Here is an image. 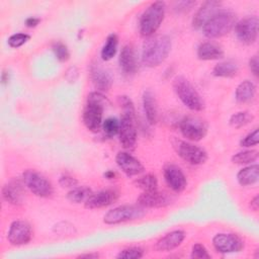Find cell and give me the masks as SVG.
Instances as JSON below:
<instances>
[{"mask_svg": "<svg viewBox=\"0 0 259 259\" xmlns=\"http://www.w3.org/2000/svg\"><path fill=\"white\" fill-rule=\"evenodd\" d=\"M118 168L126 176H136L144 172V165L127 152H119L115 157Z\"/></svg>", "mask_w": 259, "mask_h": 259, "instance_id": "16", "label": "cell"}, {"mask_svg": "<svg viewBox=\"0 0 259 259\" xmlns=\"http://www.w3.org/2000/svg\"><path fill=\"white\" fill-rule=\"evenodd\" d=\"M249 68L252 71V73L254 74V76H258L259 73V59L258 56H253L250 60H249Z\"/></svg>", "mask_w": 259, "mask_h": 259, "instance_id": "42", "label": "cell"}, {"mask_svg": "<svg viewBox=\"0 0 259 259\" xmlns=\"http://www.w3.org/2000/svg\"><path fill=\"white\" fill-rule=\"evenodd\" d=\"M23 184L18 179H12L8 181L2 188L3 199L13 205L21 204L25 194Z\"/></svg>", "mask_w": 259, "mask_h": 259, "instance_id": "19", "label": "cell"}, {"mask_svg": "<svg viewBox=\"0 0 259 259\" xmlns=\"http://www.w3.org/2000/svg\"><path fill=\"white\" fill-rule=\"evenodd\" d=\"M119 67L125 75H134L138 70L137 54L132 45H125L122 47L119 58Z\"/></svg>", "mask_w": 259, "mask_h": 259, "instance_id": "21", "label": "cell"}, {"mask_svg": "<svg viewBox=\"0 0 259 259\" xmlns=\"http://www.w3.org/2000/svg\"><path fill=\"white\" fill-rule=\"evenodd\" d=\"M118 199V192L113 189H105L100 190L98 192L92 193L87 200L84 202L85 207L89 209L101 208L108 206L114 203Z\"/></svg>", "mask_w": 259, "mask_h": 259, "instance_id": "17", "label": "cell"}, {"mask_svg": "<svg viewBox=\"0 0 259 259\" xmlns=\"http://www.w3.org/2000/svg\"><path fill=\"white\" fill-rule=\"evenodd\" d=\"M236 14L229 10L218 11L203 26L202 32L208 38H218L228 34L236 25Z\"/></svg>", "mask_w": 259, "mask_h": 259, "instance_id": "3", "label": "cell"}, {"mask_svg": "<svg viewBox=\"0 0 259 259\" xmlns=\"http://www.w3.org/2000/svg\"><path fill=\"white\" fill-rule=\"evenodd\" d=\"M29 38H30L29 34L24 33V32H17L8 37L7 44L10 48L17 49V48L23 46L24 44H26L29 40Z\"/></svg>", "mask_w": 259, "mask_h": 259, "instance_id": "36", "label": "cell"}, {"mask_svg": "<svg viewBox=\"0 0 259 259\" xmlns=\"http://www.w3.org/2000/svg\"><path fill=\"white\" fill-rule=\"evenodd\" d=\"M91 194H92V190L88 186H78V187H73L67 193V198L69 201L73 203H81L83 201L85 202Z\"/></svg>", "mask_w": 259, "mask_h": 259, "instance_id": "29", "label": "cell"}, {"mask_svg": "<svg viewBox=\"0 0 259 259\" xmlns=\"http://www.w3.org/2000/svg\"><path fill=\"white\" fill-rule=\"evenodd\" d=\"M115 176H116L115 172H113V171H111V170H108V171H106V172L104 173V177H105L106 179H114Z\"/></svg>", "mask_w": 259, "mask_h": 259, "instance_id": "48", "label": "cell"}, {"mask_svg": "<svg viewBox=\"0 0 259 259\" xmlns=\"http://www.w3.org/2000/svg\"><path fill=\"white\" fill-rule=\"evenodd\" d=\"M102 130L107 137H114L119 132V120L115 117H107L102 122Z\"/></svg>", "mask_w": 259, "mask_h": 259, "instance_id": "34", "label": "cell"}, {"mask_svg": "<svg viewBox=\"0 0 259 259\" xmlns=\"http://www.w3.org/2000/svg\"><path fill=\"white\" fill-rule=\"evenodd\" d=\"M172 196L165 191L153 190V191H144L140 194L137 199V204L144 208H157L165 207L172 203Z\"/></svg>", "mask_w": 259, "mask_h": 259, "instance_id": "14", "label": "cell"}, {"mask_svg": "<svg viewBox=\"0 0 259 259\" xmlns=\"http://www.w3.org/2000/svg\"><path fill=\"white\" fill-rule=\"evenodd\" d=\"M78 78V70L76 67H71L67 70L66 72V79L71 82V83H74Z\"/></svg>", "mask_w": 259, "mask_h": 259, "instance_id": "43", "label": "cell"}, {"mask_svg": "<svg viewBox=\"0 0 259 259\" xmlns=\"http://www.w3.org/2000/svg\"><path fill=\"white\" fill-rule=\"evenodd\" d=\"M250 206L251 208L254 210V211H257L258 208H259V196L258 195H255L251 201H250Z\"/></svg>", "mask_w": 259, "mask_h": 259, "instance_id": "45", "label": "cell"}, {"mask_svg": "<svg viewBox=\"0 0 259 259\" xmlns=\"http://www.w3.org/2000/svg\"><path fill=\"white\" fill-rule=\"evenodd\" d=\"M119 142L124 149H134L137 143L136 114L122 112L119 120Z\"/></svg>", "mask_w": 259, "mask_h": 259, "instance_id": "11", "label": "cell"}, {"mask_svg": "<svg viewBox=\"0 0 259 259\" xmlns=\"http://www.w3.org/2000/svg\"><path fill=\"white\" fill-rule=\"evenodd\" d=\"M134 184L143 191H153L158 189V179L154 174H146L136 179Z\"/></svg>", "mask_w": 259, "mask_h": 259, "instance_id": "30", "label": "cell"}, {"mask_svg": "<svg viewBox=\"0 0 259 259\" xmlns=\"http://www.w3.org/2000/svg\"><path fill=\"white\" fill-rule=\"evenodd\" d=\"M259 179V166L257 164L244 167L237 173V180L242 186L255 184Z\"/></svg>", "mask_w": 259, "mask_h": 259, "instance_id": "25", "label": "cell"}, {"mask_svg": "<svg viewBox=\"0 0 259 259\" xmlns=\"http://www.w3.org/2000/svg\"><path fill=\"white\" fill-rule=\"evenodd\" d=\"M172 42L168 35H152L146 39L143 46L142 62L145 66L154 68L161 65L171 51Z\"/></svg>", "mask_w": 259, "mask_h": 259, "instance_id": "1", "label": "cell"}, {"mask_svg": "<svg viewBox=\"0 0 259 259\" xmlns=\"http://www.w3.org/2000/svg\"><path fill=\"white\" fill-rule=\"evenodd\" d=\"M163 175L167 185L174 192L179 193L185 189L187 180L184 173L177 165L167 164L163 169Z\"/></svg>", "mask_w": 259, "mask_h": 259, "instance_id": "15", "label": "cell"}, {"mask_svg": "<svg viewBox=\"0 0 259 259\" xmlns=\"http://www.w3.org/2000/svg\"><path fill=\"white\" fill-rule=\"evenodd\" d=\"M143 107L146 114V118L150 124H155L158 121V104L155 95L150 91H144L143 93Z\"/></svg>", "mask_w": 259, "mask_h": 259, "instance_id": "24", "label": "cell"}, {"mask_svg": "<svg viewBox=\"0 0 259 259\" xmlns=\"http://www.w3.org/2000/svg\"><path fill=\"white\" fill-rule=\"evenodd\" d=\"M259 20L255 15L247 16L235 25V33L237 38L244 45H252L256 41L258 36Z\"/></svg>", "mask_w": 259, "mask_h": 259, "instance_id": "10", "label": "cell"}, {"mask_svg": "<svg viewBox=\"0 0 259 259\" xmlns=\"http://www.w3.org/2000/svg\"><path fill=\"white\" fill-rule=\"evenodd\" d=\"M144 214H145L144 207L140 206L139 204L137 205L124 204L108 210L103 217V222L106 225H116V224L140 219Z\"/></svg>", "mask_w": 259, "mask_h": 259, "instance_id": "8", "label": "cell"}, {"mask_svg": "<svg viewBox=\"0 0 259 259\" xmlns=\"http://www.w3.org/2000/svg\"><path fill=\"white\" fill-rule=\"evenodd\" d=\"M258 151L256 150H246L242 152H238L237 154L232 156V162L234 164H250L252 162H255L258 159Z\"/></svg>", "mask_w": 259, "mask_h": 259, "instance_id": "31", "label": "cell"}, {"mask_svg": "<svg viewBox=\"0 0 259 259\" xmlns=\"http://www.w3.org/2000/svg\"><path fill=\"white\" fill-rule=\"evenodd\" d=\"M256 93V86L253 82L245 80L241 82L235 91V98L239 103H248L253 100Z\"/></svg>", "mask_w": 259, "mask_h": 259, "instance_id": "26", "label": "cell"}, {"mask_svg": "<svg viewBox=\"0 0 259 259\" xmlns=\"http://www.w3.org/2000/svg\"><path fill=\"white\" fill-rule=\"evenodd\" d=\"M253 120V115L248 111H239L231 115L229 123L235 128H240L250 123Z\"/></svg>", "mask_w": 259, "mask_h": 259, "instance_id": "32", "label": "cell"}, {"mask_svg": "<svg viewBox=\"0 0 259 259\" xmlns=\"http://www.w3.org/2000/svg\"><path fill=\"white\" fill-rule=\"evenodd\" d=\"M259 143V131L255 128L253 132L248 134L244 139L241 140L240 145L244 148H249L252 146H256Z\"/></svg>", "mask_w": 259, "mask_h": 259, "instance_id": "39", "label": "cell"}, {"mask_svg": "<svg viewBox=\"0 0 259 259\" xmlns=\"http://www.w3.org/2000/svg\"><path fill=\"white\" fill-rule=\"evenodd\" d=\"M90 78L97 91L102 93L109 91L113 84V79L110 73L98 64L90 66Z\"/></svg>", "mask_w": 259, "mask_h": 259, "instance_id": "18", "label": "cell"}, {"mask_svg": "<svg viewBox=\"0 0 259 259\" xmlns=\"http://www.w3.org/2000/svg\"><path fill=\"white\" fill-rule=\"evenodd\" d=\"M195 1H180L177 2L174 6V9L176 12L180 13V12H187L189 11L194 5H195Z\"/></svg>", "mask_w": 259, "mask_h": 259, "instance_id": "41", "label": "cell"}, {"mask_svg": "<svg viewBox=\"0 0 259 259\" xmlns=\"http://www.w3.org/2000/svg\"><path fill=\"white\" fill-rule=\"evenodd\" d=\"M39 21H40V19H39L38 17L30 16V17H27V18L25 19V25H26L27 27L32 28V27H35V26L39 23Z\"/></svg>", "mask_w": 259, "mask_h": 259, "instance_id": "44", "label": "cell"}, {"mask_svg": "<svg viewBox=\"0 0 259 259\" xmlns=\"http://www.w3.org/2000/svg\"><path fill=\"white\" fill-rule=\"evenodd\" d=\"M191 258H195V259H209L210 258V254L208 253V251L206 250V248L202 244L196 243V244H194L192 246Z\"/></svg>", "mask_w": 259, "mask_h": 259, "instance_id": "38", "label": "cell"}, {"mask_svg": "<svg viewBox=\"0 0 259 259\" xmlns=\"http://www.w3.org/2000/svg\"><path fill=\"white\" fill-rule=\"evenodd\" d=\"M117 102H118L119 106L121 107L122 112L136 114V109H135L134 102L132 101V99L128 96H126V95L118 96L117 97Z\"/></svg>", "mask_w": 259, "mask_h": 259, "instance_id": "37", "label": "cell"}, {"mask_svg": "<svg viewBox=\"0 0 259 259\" xmlns=\"http://www.w3.org/2000/svg\"><path fill=\"white\" fill-rule=\"evenodd\" d=\"M144 256V250L140 247H128L121 250L116 258L118 259H140Z\"/></svg>", "mask_w": 259, "mask_h": 259, "instance_id": "35", "label": "cell"}, {"mask_svg": "<svg viewBox=\"0 0 259 259\" xmlns=\"http://www.w3.org/2000/svg\"><path fill=\"white\" fill-rule=\"evenodd\" d=\"M224 55L225 53L222 47L211 41L202 42L197 48V57L202 61L220 60L224 58Z\"/></svg>", "mask_w": 259, "mask_h": 259, "instance_id": "23", "label": "cell"}, {"mask_svg": "<svg viewBox=\"0 0 259 259\" xmlns=\"http://www.w3.org/2000/svg\"><path fill=\"white\" fill-rule=\"evenodd\" d=\"M52 50L54 52V55L56 59L59 62L65 63L70 59V52L68 47L62 42V41H55L52 46Z\"/></svg>", "mask_w": 259, "mask_h": 259, "instance_id": "33", "label": "cell"}, {"mask_svg": "<svg viewBox=\"0 0 259 259\" xmlns=\"http://www.w3.org/2000/svg\"><path fill=\"white\" fill-rule=\"evenodd\" d=\"M239 72V65L233 60H227L220 62L212 69V75L215 77L232 78Z\"/></svg>", "mask_w": 259, "mask_h": 259, "instance_id": "27", "label": "cell"}, {"mask_svg": "<svg viewBox=\"0 0 259 259\" xmlns=\"http://www.w3.org/2000/svg\"><path fill=\"white\" fill-rule=\"evenodd\" d=\"M32 237V230L30 225L21 220H17L11 223L8 233L7 240L13 246H21L27 244Z\"/></svg>", "mask_w": 259, "mask_h": 259, "instance_id": "13", "label": "cell"}, {"mask_svg": "<svg viewBox=\"0 0 259 259\" xmlns=\"http://www.w3.org/2000/svg\"><path fill=\"white\" fill-rule=\"evenodd\" d=\"M9 79H10V75H9V72L8 71H2L1 73V83L3 85H6L8 82H9Z\"/></svg>", "mask_w": 259, "mask_h": 259, "instance_id": "46", "label": "cell"}, {"mask_svg": "<svg viewBox=\"0 0 259 259\" xmlns=\"http://www.w3.org/2000/svg\"><path fill=\"white\" fill-rule=\"evenodd\" d=\"M184 239L185 233L183 231H171L158 240V242L156 243V249L158 251H171L180 246Z\"/></svg>", "mask_w": 259, "mask_h": 259, "instance_id": "22", "label": "cell"}, {"mask_svg": "<svg viewBox=\"0 0 259 259\" xmlns=\"http://www.w3.org/2000/svg\"><path fill=\"white\" fill-rule=\"evenodd\" d=\"M173 89L180 101L190 110L204 109V101L191 82L183 76H177L173 81Z\"/></svg>", "mask_w": 259, "mask_h": 259, "instance_id": "4", "label": "cell"}, {"mask_svg": "<svg viewBox=\"0 0 259 259\" xmlns=\"http://www.w3.org/2000/svg\"><path fill=\"white\" fill-rule=\"evenodd\" d=\"M118 46V37L115 33H110L105 40L104 46L101 49V59L103 61L111 60L117 51Z\"/></svg>", "mask_w": 259, "mask_h": 259, "instance_id": "28", "label": "cell"}, {"mask_svg": "<svg viewBox=\"0 0 259 259\" xmlns=\"http://www.w3.org/2000/svg\"><path fill=\"white\" fill-rule=\"evenodd\" d=\"M24 185L38 197H50L54 193L53 184L35 170H25L22 174Z\"/></svg>", "mask_w": 259, "mask_h": 259, "instance_id": "6", "label": "cell"}, {"mask_svg": "<svg viewBox=\"0 0 259 259\" xmlns=\"http://www.w3.org/2000/svg\"><path fill=\"white\" fill-rule=\"evenodd\" d=\"M59 184L62 186V187H67V188H73L75 187L77 184H78V180L70 175H62L59 179Z\"/></svg>", "mask_w": 259, "mask_h": 259, "instance_id": "40", "label": "cell"}, {"mask_svg": "<svg viewBox=\"0 0 259 259\" xmlns=\"http://www.w3.org/2000/svg\"><path fill=\"white\" fill-rule=\"evenodd\" d=\"M179 128L184 138L191 142L202 140L207 134V124L196 116H185L179 123Z\"/></svg>", "mask_w": 259, "mask_h": 259, "instance_id": "9", "label": "cell"}, {"mask_svg": "<svg viewBox=\"0 0 259 259\" xmlns=\"http://www.w3.org/2000/svg\"><path fill=\"white\" fill-rule=\"evenodd\" d=\"M212 245L220 253H237L244 248L243 240L236 234L220 233L212 238Z\"/></svg>", "mask_w": 259, "mask_h": 259, "instance_id": "12", "label": "cell"}, {"mask_svg": "<svg viewBox=\"0 0 259 259\" xmlns=\"http://www.w3.org/2000/svg\"><path fill=\"white\" fill-rule=\"evenodd\" d=\"M221 2L219 1H206L196 11L192 18V26L195 29L202 28V26L218 12L220 11Z\"/></svg>", "mask_w": 259, "mask_h": 259, "instance_id": "20", "label": "cell"}, {"mask_svg": "<svg viewBox=\"0 0 259 259\" xmlns=\"http://www.w3.org/2000/svg\"><path fill=\"white\" fill-rule=\"evenodd\" d=\"M166 5L163 1L151 3L140 18V32L143 36H152L164 20Z\"/></svg>", "mask_w": 259, "mask_h": 259, "instance_id": "5", "label": "cell"}, {"mask_svg": "<svg viewBox=\"0 0 259 259\" xmlns=\"http://www.w3.org/2000/svg\"><path fill=\"white\" fill-rule=\"evenodd\" d=\"M177 155L191 165H201L207 160V153L202 148L186 141L175 139L173 142Z\"/></svg>", "mask_w": 259, "mask_h": 259, "instance_id": "7", "label": "cell"}, {"mask_svg": "<svg viewBox=\"0 0 259 259\" xmlns=\"http://www.w3.org/2000/svg\"><path fill=\"white\" fill-rule=\"evenodd\" d=\"M99 255L97 253H89V254H82L79 255L78 258H86V259H96L98 258Z\"/></svg>", "mask_w": 259, "mask_h": 259, "instance_id": "47", "label": "cell"}, {"mask_svg": "<svg viewBox=\"0 0 259 259\" xmlns=\"http://www.w3.org/2000/svg\"><path fill=\"white\" fill-rule=\"evenodd\" d=\"M108 99L102 92L93 91L87 96V102L82 113V120L86 128L92 133H97L102 126V116L104 106L108 104Z\"/></svg>", "mask_w": 259, "mask_h": 259, "instance_id": "2", "label": "cell"}]
</instances>
